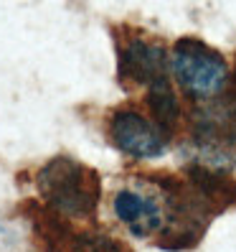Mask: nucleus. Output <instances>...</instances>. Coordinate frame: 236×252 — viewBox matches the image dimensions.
Wrapping results in <instances>:
<instances>
[{"label":"nucleus","mask_w":236,"mask_h":252,"mask_svg":"<svg viewBox=\"0 0 236 252\" xmlns=\"http://www.w3.org/2000/svg\"><path fill=\"white\" fill-rule=\"evenodd\" d=\"M170 69L178 87L196 102H211L229 82V64L213 46L201 38H178L170 51Z\"/></svg>","instance_id":"obj_3"},{"label":"nucleus","mask_w":236,"mask_h":252,"mask_svg":"<svg viewBox=\"0 0 236 252\" xmlns=\"http://www.w3.org/2000/svg\"><path fill=\"white\" fill-rule=\"evenodd\" d=\"M41 201L74 221L97 224L102 176L71 156H56L36 176Z\"/></svg>","instance_id":"obj_1"},{"label":"nucleus","mask_w":236,"mask_h":252,"mask_svg":"<svg viewBox=\"0 0 236 252\" xmlns=\"http://www.w3.org/2000/svg\"><path fill=\"white\" fill-rule=\"evenodd\" d=\"M114 217L130 229L132 237L155 240L165 227V201L163 191L147 173L137 176L135 184L122 186L112 199Z\"/></svg>","instance_id":"obj_4"},{"label":"nucleus","mask_w":236,"mask_h":252,"mask_svg":"<svg viewBox=\"0 0 236 252\" xmlns=\"http://www.w3.org/2000/svg\"><path fill=\"white\" fill-rule=\"evenodd\" d=\"M21 214L36 252H132V247L97 224L74 227V219L53 212L43 201L26 199Z\"/></svg>","instance_id":"obj_2"},{"label":"nucleus","mask_w":236,"mask_h":252,"mask_svg":"<svg viewBox=\"0 0 236 252\" xmlns=\"http://www.w3.org/2000/svg\"><path fill=\"white\" fill-rule=\"evenodd\" d=\"M107 135L120 153L137 160L160 158L168 151V138H170L155 120L145 117L135 107H117L109 115Z\"/></svg>","instance_id":"obj_5"},{"label":"nucleus","mask_w":236,"mask_h":252,"mask_svg":"<svg viewBox=\"0 0 236 252\" xmlns=\"http://www.w3.org/2000/svg\"><path fill=\"white\" fill-rule=\"evenodd\" d=\"M147 110H150L153 120L163 127L168 135H173L175 127L181 125V117H183V110H181V102H178V94L173 92L170 87V79H157L155 84L147 87Z\"/></svg>","instance_id":"obj_7"},{"label":"nucleus","mask_w":236,"mask_h":252,"mask_svg":"<svg viewBox=\"0 0 236 252\" xmlns=\"http://www.w3.org/2000/svg\"><path fill=\"white\" fill-rule=\"evenodd\" d=\"M168 77L165 46L142 33L117 38V79L122 87H150Z\"/></svg>","instance_id":"obj_6"}]
</instances>
